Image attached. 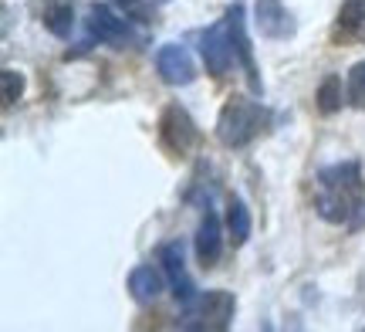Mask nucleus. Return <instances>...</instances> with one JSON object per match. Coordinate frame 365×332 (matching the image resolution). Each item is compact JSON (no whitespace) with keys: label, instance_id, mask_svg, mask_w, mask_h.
Wrapping results in <instances>:
<instances>
[{"label":"nucleus","instance_id":"obj_1","mask_svg":"<svg viewBox=\"0 0 365 332\" xmlns=\"http://www.w3.org/2000/svg\"><path fill=\"white\" fill-rule=\"evenodd\" d=\"M365 183L359 163H339L318 173L314 207L328 224H345L352 213H365Z\"/></svg>","mask_w":365,"mask_h":332},{"label":"nucleus","instance_id":"obj_2","mask_svg":"<svg viewBox=\"0 0 365 332\" xmlns=\"http://www.w3.org/2000/svg\"><path fill=\"white\" fill-rule=\"evenodd\" d=\"M267 126V109L261 102H250V99H230L223 102L220 119H217V139L223 146L240 149L247 146L250 139H257Z\"/></svg>","mask_w":365,"mask_h":332},{"label":"nucleus","instance_id":"obj_3","mask_svg":"<svg viewBox=\"0 0 365 332\" xmlns=\"http://www.w3.org/2000/svg\"><path fill=\"white\" fill-rule=\"evenodd\" d=\"M159 143L173 156H186L196 143V122L182 106H170L159 119Z\"/></svg>","mask_w":365,"mask_h":332},{"label":"nucleus","instance_id":"obj_4","mask_svg":"<svg viewBox=\"0 0 365 332\" xmlns=\"http://www.w3.org/2000/svg\"><path fill=\"white\" fill-rule=\"evenodd\" d=\"M200 54H203V61H207L210 75L223 79V75L230 71V65H234V41H230V21H227V17L217 21L210 31H203Z\"/></svg>","mask_w":365,"mask_h":332},{"label":"nucleus","instance_id":"obj_5","mask_svg":"<svg viewBox=\"0 0 365 332\" xmlns=\"http://www.w3.org/2000/svg\"><path fill=\"white\" fill-rule=\"evenodd\" d=\"M227 21H230V41H234V54H237V61L244 65V75H247L250 92L261 95V75H257V65H254V48H250V38H247V17H244V4L227 7Z\"/></svg>","mask_w":365,"mask_h":332},{"label":"nucleus","instance_id":"obj_6","mask_svg":"<svg viewBox=\"0 0 365 332\" xmlns=\"http://www.w3.org/2000/svg\"><path fill=\"white\" fill-rule=\"evenodd\" d=\"M159 261H163V271H166V278H170V285H173L176 302H180L182 308H193V302H196V285H193V278L186 275V261H182V244H180V241L163 244Z\"/></svg>","mask_w":365,"mask_h":332},{"label":"nucleus","instance_id":"obj_7","mask_svg":"<svg viewBox=\"0 0 365 332\" xmlns=\"http://www.w3.org/2000/svg\"><path fill=\"white\" fill-rule=\"evenodd\" d=\"M234 295L223 292V288H213L200 298V312H196V319L200 322H190L186 329H207V332H223L234 319Z\"/></svg>","mask_w":365,"mask_h":332},{"label":"nucleus","instance_id":"obj_8","mask_svg":"<svg viewBox=\"0 0 365 332\" xmlns=\"http://www.w3.org/2000/svg\"><path fill=\"white\" fill-rule=\"evenodd\" d=\"M254 24L264 38L284 41L294 34V17L287 14V7L281 0H257L254 4Z\"/></svg>","mask_w":365,"mask_h":332},{"label":"nucleus","instance_id":"obj_9","mask_svg":"<svg viewBox=\"0 0 365 332\" xmlns=\"http://www.w3.org/2000/svg\"><path fill=\"white\" fill-rule=\"evenodd\" d=\"M156 68L166 85H190L196 79V68H193V58L186 48L180 44H163L156 51Z\"/></svg>","mask_w":365,"mask_h":332},{"label":"nucleus","instance_id":"obj_10","mask_svg":"<svg viewBox=\"0 0 365 332\" xmlns=\"http://www.w3.org/2000/svg\"><path fill=\"white\" fill-rule=\"evenodd\" d=\"M85 24H88L91 38L102 41V44H118V41L129 38V24H125L112 7H105V4H91Z\"/></svg>","mask_w":365,"mask_h":332},{"label":"nucleus","instance_id":"obj_11","mask_svg":"<svg viewBox=\"0 0 365 332\" xmlns=\"http://www.w3.org/2000/svg\"><path fill=\"white\" fill-rule=\"evenodd\" d=\"M220 251H223V238H220V221L217 213H207L200 227H196V258L203 268H213L220 261Z\"/></svg>","mask_w":365,"mask_h":332},{"label":"nucleus","instance_id":"obj_12","mask_svg":"<svg viewBox=\"0 0 365 332\" xmlns=\"http://www.w3.org/2000/svg\"><path fill=\"white\" fill-rule=\"evenodd\" d=\"M129 292L135 302H156L159 295H163V275H159L153 265H139V268H132V275H129Z\"/></svg>","mask_w":365,"mask_h":332},{"label":"nucleus","instance_id":"obj_13","mask_svg":"<svg viewBox=\"0 0 365 332\" xmlns=\"http://www.w3.org/2000/svg\"><path fill=\"white\" fill-rule=\"evenodd\" d=\"M41 17H44V27L54 38H68L75 31V4L71 0H48Z\"/></svg>","mask_w":365,"mask_h":332},{"label":"nucleus","instance_id":"obj_14","mask_svg":"<svg viewBox=\"0 0 365 332\" xmlns=\"http://www.w3.org/2000/svg\"><path fill=\"white\" fill-rule=\"evenodd\" d=\"M365 24V0H345L341 4L339 17H335V31H331V38L335 41H352Z\"/></svg>","mask_w":365,"mask_h":332},{"label":"nucleus","instance_id":"obj_15","mask_svg":"<svg viewBox=\"0 0 365 332\" xmlns=\"http://www.w3.org/2000/svg\"><path fill=\"white\" fill-rule=\"evenodd\" d=\"M227 234H230V241H234V248H240V244H247L250 238V211L244 200H230V207H227Z\"/></svg>","mask_w":365,"mask_h":332},{"label":"nucleus","instance_id":"obj_16","mask_svg":"<svg viewBox=\"0 0 365 332\" xmlns=\"http://www.w3.org/2000/svg\"><path fill=\"white\" fill-rule=\"evenodd\" d=\"M318 109L325 116H335L341 109V79L339 75H328L322 85H318Z\"/></svg>","mask_w":365,"mask_h":332},{"label":"nucleus","instance_id":"obj_17","mask_svg":"<svg viewBox=\"0 0 365 332\" xmlns=\"http://www.w3.org/2000/svg\"><path fill=\"white\" fill-rule=\"evenodd\" d=\"M349 102H352L355 109H365V61H359V65H352V71H349Z\"/></svg>","mask_w":365,"mask_h":332},{"label":"nucleus","instance_id":"obj_18","mask_svg":"<svg viewBox=\"0 0 365 332\" xmlns=\"http://www.w3.org/2000/svg\"><path fill=\"white\" fill-rule=\"evenodd\" d=\"M0 85H4V106H14V102L24 95V75H21V71H14V68H4Z\"/></svg>","mask_w":365,"mask_h":332},{"label":"nucleus","instance_id":"obj_19","mask_svg":"<svg viewBox=\"0 0 365 332\" xmlns=\"http://www.w3.org/2000/svg\"><path fill=\"white\" fill-rule=\"evenodd\" d=\"M156 4H170V0H156Z\"/></svg>","mask_w":365,"mask_h":332}]
</instances>
